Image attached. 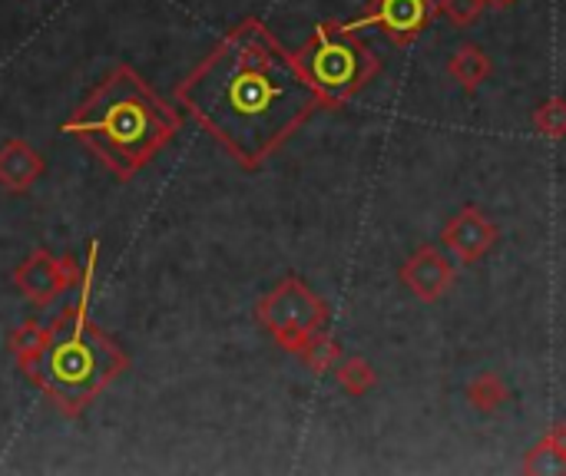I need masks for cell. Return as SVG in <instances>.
I'll use <instances>...</instances> for the list:
<instances>
[{
	"label": "cell",
	"mask_w": 566,
	"mask_h": 476,
	"mask_svg": "<svg viewBox=\"0 0 566 476\" xmlns=\"http://www.w3.org/2000/svg\"><path fill=\"white\" fill-rule=\"evenodd\" d=\"M179 106L242 166L269 162L318 109L295 50L259 20L245 17L176 86Z\"/></svg>",
	"instance_id": "6da1fadb"
},
{
	"label": "cell",
	"mask_w": 566,
	"mask_h": 476,
	"mask_svg": "<svg viewBox=\"0 0 566 476\" xmlns=\"http://www.w3.org/2000/svg\"><path fill=\"white\" fill-rule=\"evenodd\" d=\"M179 113L126 63L113 66L70 113L63 133L90 146L109 172L133 179L179 133Z\"/></svg>",
	"instance_id": "7a4b0ae2"
},
{
	"label": "cell",
	"mask_w": 566,
	"mask_h": 476,
	"mask_svg": "<svg viewBox=\"0 0 566 476\" xmlns=\"http://www.w3.org/2000/svg\"><path fill=\"white\" fill-rule=\"evenodd\" d=\"M129 358L116 348L113 338H106L90 311H83L76 302L63 308L53 325L46 348L40 358L23 371L63 414L76 417L83 414L119 374H126Z\"/></svg>",
	"instance_id": "3957f363"
},
{
	"label": "cell",
	"mask_w": 566,
	"mask_h": 476,
	"mask_svg": "<svg viewBox=\"0 0 566 476\" xmlns=\"http://www.w3.org/2000/svg\"><path fill=\"white\" fill-rule=\"evenodd\" d=\"M295 60L322 99V109H342L365 93L381 73V56L342 20H322L312 36L295 50Z\"/></svg>",
	"instance_id": "277c9868"
},
{
	"label": "cell",
	"mask_w": 566,
	"mask_h": 476,
	"mask_svg": "<svg viewBox=\"0 0 566 476\" xmlns=\"http://www.w3.org/2000/svg\"><path fill=\"white\" fill-rule=\"evenodd\" d=\"M255 321L285 355L298 358V351L328 328L332 308L305 278L289 275L255 302Z\"/></svg>",
	"instance_id": "5b68a950"
},
{
	"label": "cell",
	"mask_w": 566,
	"mask_h": 476,
	"mask_svg": "<svg viewBox=\"0 0 566 476\" xmlns=\"http://www.w3.org/2000/svg\"><path fill=\"white\" fill-rule=\"evenodd\" d=\"M431 20H434V0H368L365 10L352 20H342V27L352 33L375 27L385 33L388 43L408 50L421 40Z\"/></svg>",
	"instance_id": "8992f818"
},
{
	"label": "cell",
	"mask_w": 566,
	"mask_h": 476,
	"mask_svg": "<svg viewBox=\"0 0 566 476\" xmlns=\"http://www.w3.org/2000/svg\"><path fill=\"white\" fill-rule=\"evenodd\" d=\"M441 248L458 262V265H478L481 258H488L494 252V245L501 242V229L497 222L478 209V205H461L444 225H441Z\"/></svg>",
	"instance_id": "52a82bcc"
},
{
	"label": "cell",
	"mask_w": 566,
	"mask_h": 476,
	"mask_svg": "<svg viewBox=\"0 0 566 476\" xmlns=\"http://www.w3.org/2000/svg\"><path fill=\"white\" fill-rule=\"evenodd\" d=\"M398 278H401V285H405L418 302L434 305V302H441V298L454 288L458 268H454V258H451L444 248L424 242V245H418V248L405 258Z\"/></svg>",
	"instance_id": "ba28073f"
},
{
	"label": "cell",
	"mask_w": 566,
	"mask_h": 476,
	"mask_svg": "<svg viewBox=\"0 0 566 476\" xmlns=\"http://www.w3.org/2000/svg\"><path fill=\"white\" fill-rule=\"evenodd\" d=\"M13 285H17V292H20L27 302H33V305H50V302L66 288V282H63V275H60V258L50 255L46 248L30 252V255L13 268Z\"/></svg>",
	"instance_id": "9c48e42d"
},
{
	"label": "cell",
	"mask_w": 566,
	"mask_h": 476,
	"mask_svg": "<svg viewBox=\"0 0 566 476\" xmlns=\"http://www.w3.org/2000/svg\"><path fill=\"white\" fill-rule=\"evenodd\" d=\"M40 176H43V156L30 142L7 139L0 146V186L7 192H27Z\"/></svg>",
	"instance_id": "30bf717a"
},
{
	"label": "cell",
	"mask_w": 566,
	"mask_h": 476,
	"mask_svg": "<svg viewBox=\"0 0 566 476\" xmlns=\"http://www.w3.org/2000/svg\"><path fill=\"white\" fill-rule=\"evenodd\" d=\"M448 76L464 89V93H478L484 83H488V76L494 73V63H491V56H488V50L484 46H478V43H461L451 56H448Z\"/></svg>",
	"instance_id": "8fae6325"
},
{
	"label": "cell",
	"mask_w": 566,
	"mask_h": 476,
	"mask_svg": "<svg viewBox=\"0 0 566 476\" xmlns=\"http://www.w3.org/2000/svg\"><path fill=\"white\" fill-rule=\"evenodd\" d=\"M464 401H468L471 411L491 417V414H497L511 401V388H507V381L497 371H484V374H478V378L468 381Z\"/></svg>",
	"instance_id": "7c38bea8"
},
{
	"label": "cell",
	"mask_w": 566,
	"mask_h": 476,
	"mask_svg": "<svg viewBox=\"0 0 566 476\" xmlns=\"http://www.w3.org/2000/svg\"><path fill=\"white\" fill-rule=\"evenodd\" d=\"M524 474H547V470H566V424H554L544 441L524 457Z\"/></svg>",
	"instance_id": "4fadbf2b"
},
{
	"label": "cell",
	"mask_w": 566,
	"mask_h": 476,
	"mask_svg": "<svg viewBox=\"0 0 566 476\" xmlns=\"http://www.w3.org/2000/svg\"><path fill=\"white\" fill-rule=\"evenodd\" d=\"M332 378H335V384L348 394V398H365V394H371L375 388H378V371L361 358V355H345L338 364H335V371H332Z\"/></svg>",
	"instance_id": "5bb4252c"
},
{
	"label": "cell",
	"mask_w": 566,
	"mask_h": 476,
	"mask_svg": "<svg viewBox=\"0 0 566 476\" xmlns=\"http://www.w3.org/2000/svg\"><path fill=\"white\" fill-rule=\"evenodd\" d=\"M46 338H50V328L40 321H23L7 335V351L13 355L20 371H27L40 358V351L46 348Z\"/></svg>",
	"instance_id": "9a60e30c"
},
{
	"label": "cell",
	"mask_w": 566,
	"mask_h": 476,
	"mask_svg": "<svg viewBox=\"0 0 566 476\" xmlns=\"http://www.w3.org/2000/svg\"><path fill=\"white\" fill-rule=\"evenodd\" d=\"M298 358H302V364H305L312 374H332L335 364L345 358V348H342V341H338L335 335L318 331V335L298 351Z\"/></svg>",
	"instance_id": "2e32d148"
},
{
	"label": "cell",
	"mask_w": 566,
	"mask_h": 476,
	"mask_svg": "<svg viewBox=\"0 0 566 476\" xmlns=\"http://www.w3.org/2000/svg\"><path fill=\"white\" fill-rule=\"evenodd\" d=\"M534 129L547 139H566V99L551 96L534 109Z\"/></svg>",
	"instance_id": "e0dca14e"
},
{
	"label": "cell",
	"mask_w": 566,
	"mask_h": 476,
	"mask_svg": "<svg viewBox=\"0 0 566 476\" xmlns=\"http://www.w3.org/2000/svg\"><path fill=\"white\" fill-rule=\"evenodd\" d=\"M484 7H488L484 0H438L434 17H448L454 27H471L481 17Z\"/></svg>",
	"instance_id": "ac0fdd59"
},
{
	"label": "cell",
	"mask_w": 566,
	"mask_h": 476,
	"mask_svg": "<svg viewBox=\"0 0 566 476\" xmlns=\"http://www.w3.org/2000/svg\"><path fill=\"white\" fill-rule=\"evenodd\" d=\"M96 262H99V242L93 239L90 248H86V262H83V275H80V285H76V305L83 311H90V302H93V285H96Z\"/></svg>",
	"instance_id": "d6986e66"
},
{
	"label": "cell",
	"mask_w": 566,
	"mask_h": 476,
	"mask_svg": "<svg viewBox=\"0 0 566 476\" xmlns=\"http://www.w3.org/2000/svg\"><path fill=\"white\" fill-rule=\"evenodd\" d=\"M60 275H63L66 288H76L80 275H83V262H76V255H60Z\"/></svg>",
	"instance_id": "ffe728a7"
},
{
	"label": "cell",
	"mask_w": 566,
	"mask_h": 476,
	"mask_svg": "<svg viewBox=\"0 0 566 476\" xmlns=\"http://www.w3.org/2000/svg\"><path fill=\"white\" fill-rule=\"evenodd\" d=\"M484 3H488L491 10H511V7H514L517 0H484Z\"/></svg>",
	"instance_id": "44dd1931"
}]
</instances>
